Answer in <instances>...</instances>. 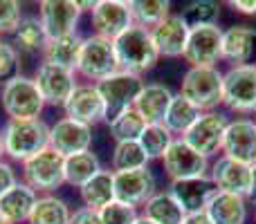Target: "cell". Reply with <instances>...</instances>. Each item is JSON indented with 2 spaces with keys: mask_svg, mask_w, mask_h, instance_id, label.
Instances as JSON below:
<instances>
[{
  "mask_svg": "<svg viewBox=\"0 0 256 224\" xmlns=\"http://www.w3.org/2000/svg\"><path fill=\"white\" fill-rule=\"evenodd\" d=\"M207 218L212 224H245L248 220V198L218 191L207 204Z\"/></svg>",
  "mask_w": 256,
  "mask_h": 224,
  "instance_id": "25",
  "label": "cell"
},
{
  "mask_svg": "<svg viewBox=\"0 0 256 224\" xmlns=\"http://www.w3.org/2000/svg\"><path fill=\"white\" fill-rule=\"evenodd\" d=\"M81 7L74 0H43L38 4V20L48 38L76 34Z\"/></svg>",
  "mask_w": 256,
  "mask_h": 224,
  "instance_id": "13",
  "label": "cell"
},
{
  "mask_svg": "<svg viewBox=\"0 0 256 224\" xmlns=\"http://www.w3.org/2000/svg\"><path fill=\"white\" fill-rule=\"evenodd\" d=\"M168 195L178 202L184 216H196V213H204L207 204L218 193L214 182L207 177H196V180H178L168 184Z\"/></svg>",
  "mask_w": 256,
  "mask_h": 224,
  "instance_id": "16",
  "label": "cell"
},
{
  "mask_svg": "<svg viewBox=\"0 0 256 224\" xmlns=\"http://www.w3.org/2000/svg\"><path fill=\"white\" fill-rule=\"evenodd\" d=\"M90 146H92V128L86 123L63 117L54 126H50V148L63 157L88 153Z\"/></svg>",
  "mask_w": 256,
  "mask_h": 224,
  "instance_id": "15",
  "label": "cell"
},
{
  "mask_svg": "<svg viewBox=\"0 0 256 224\" xmlns=\"http://www.w3.org/2000/svg\"><path fill=\"white\" fill-rule=\"evenodd\" d=\"M70 224H104V222H102L99 211H92V209L81 207V209H76V211L72 213Z\"/></svg>",
  "mask_w": 256,
  "mask_h": 224,
  "instance_id": "41",
  "label": "cell"
},
{
  "mask_svg": "<svg viewBox=\"0 0 256 224\" xmlns=\"http://www.w3.org/2000/svg\"><path fill=\"white\" fill-rule=\"evenodd\" d=\"M164 173L168 175L171 182L178 180H196V177H207L209 175V159L198 155L191 146H186L180 137L173 139L168 150L162 157Z\"/></svg>",
  "mask_w": 256,
  "mask_h": 224,
  "instance_id": "11",
  "label": "cell"
},
{
  "mask_svg": "<svg viewBox=\"0 0 256 224\" xmlns=\"http://www.w3.org/2000/svg\"><path fill=\"white\" fill-rule=\"evenodd\" d=\"M173 101V92L164 83H144L142 92L135 99V110L146 123H162Z\"/></svg>",
  "mask_w": 256,
  "mask_h": 224,
  "instance_id": "23",
  "label": "cell"
},
{
  "mask_svg": "<svg viewBox=\"0 0 256 224\" xmlns=\"http://www.w3.org/2000/svg\"><path fill=\"white\" fill-rule=\"evenodd\" d=\"M182 224H212V220L207 218V213H196V216H184Z\"/></svg>",
  "mask_w": 256,
  "mask_h": 224,
  "instance_id": "44",
  "label": "cell"
},
{
  "mask_svg": "<svg viewBox=\"0 0 256 224\" xmlns=\"http://www.w3.org/2000/svg\"><path fill=\"white\" fill-rule=\"evenodd\" d=\"M120 72L117 65V56H115V47L112 40L102 38V36L92 34L86 36L81 43V52H79V63H76V74H81L88 81H104L106 76Z\"/></svg>",
  "mask_w": 256,
  "mask_h": 224,
  "instance_id": "7",
  "label": "cell"
},
{
  "mask_svg": "<svg viewBox=\"0 0 256 224\" xmlns=\"http://www.w3.org/2000/svg\"><path fill=\"white\" fill-rule=\"evenodd\" d=\"M135 224H153V222H150V220H146L144 216H140V218H137V220H135Z\"/></svg>",
  "mask_w": 256,
  "mask_h": 224,
  "instance_id": "46",
  "label": "cell"
},
{
  "mask_svg": "<svg viewBox=\"0 0 256 224\" xmlns=\"http://www.w3.org/2000/svg\"><path fill=\"white\" fill-rule=\"evenodd\" d=\"M0 106L9 117V121H30V119L40 117L45 101L34 79L16 74L9 81H4L0 88Z\"/></svg>",
  "mask_w": 256,
  "mask_h": 224,
  "instance_id": "3",
  "label": "cell"
},
{
  "mask_svg": "<svg viewBox=\"0 0 256 224\" xmlns=\"http://www.w3.org/2000/svg\"><path fill=\"white\" fill-rule=\"evenodd\" d=\"M209 180L214 182L216 191H220V193H234L248 198L250 182H252V166L220 155L209 166Z\"/></svg>",
  "mask_w": 256,
  "mask_h": 224,
  "instance_id": "18",
  "label": "cell"
},
{
  "mask_svg": "<svg viewBox=\"0 0 256 224\" xmlns=\"http://www.w3.org/2000/svg\"><path fill=\"white\" fill-rule=\"evenodd\" d=\"M142 216L153 224H182L184 213L178 207V202L168 195V191H155V195L144 204Z\"/></svg>",
  "mask_w": 256,
  "mask_h": 224,
  "instance_id": "30",
  "label": "cell"
},
{
  "mask_svg": "<svg viewBox=\"0 0 256 224\" xmlns=\"http://www.w3.org/2000/svg\"><path fill=\"white\" fill-rule=\"evenodd\" d=\"M222 106L236 114H256V65L222 72Z\"/></svg>",
  "mask_w": 256,
  "mask_h": 224,
  "instance_id": "6",
  "label": "cell"
},
{
  "mask_svg": "<svg viewBox=\"0 0 256 224\" xmlns=\"http://www.w3.org/2000/svg\"><path fill=\"white\" fill-rule=\"evenodd\" d=\"M99 216H102L104 224H135V220L140 218L137 209L128 207L124 202H117V200L112 204H108L106 209H102Z\"/></svg>",
  "mask_w": 256,
  "mask_h": 224,
  "instance_id": "38",
  "label": "cell"
},
{
  "mask_svg": "<svg viewBox=\"0 0 256 224\" xmlns=\"http://www.w3.org/2000/svg\"><path fill=\"white\" fill-rule=\"evenodd\" d=\"M18 70V49L12 43L0 40V83L16 76Z\"/></svg>",
  "mask_w": 256,
  "mask_h": 224,
  "instance_id": "40",
  "label": "cell"
},
{
  "mask_svg": "<svg viewBox=\"0 0 256 224\" xmlns=\"http://www.w3.org/2000/svg\"><path fill=\"white\" fill-rule=\"evenodd\" d=\"M112 47H115L120 70L128 72V74L142 76L144 72L153 70L155 63L160 61V54L153 43L150 29L140 25H130L124 34L117 36L112 40Z\"/></svg>",
  "mask_w": 256,
  "mask_h": 224,
  "instance_id": "1",
  "label": "cell"
},
{
  "mask_svg": "<svg viewBox=\"0 0 256 224\" xmlns=\"http://www.w3.org/2000/svg\"><path fill=\"white\" fill-rule=\"evenodd\" d=\"M22 20V7L16 0H0V34H14Z\"/></svg>",
  "mask_w": 256,
  "mask_h": 224,
  "instance_id": "39",
  "label": "cell"
},
{
  "mask_svg": "<svg viewBox=\"0 0 256 224\" xmlns=\"http://www.w3.org/2000/svg\"><path fill=\"white\" fill-rule=\"evenodd\" d=\"M254 123H256V114H254Z\"/></svg>",
  "mask_w": 256,
  "mask_h": 224,
  "instance_id": "49",
  "label": "cell"
},
{
  "mask_svg": "<svg viewBox=\"0 0 256 224\" xmlns=\"http://www.w3.org/2000/svg\"><path fill=\"white\" fill-rule=\"evenodd\" d=\"M108 128H110V137L117 144H122V141H137L142 130L146 128V121L140 117V112L135 108H130L124 114H120Z\"/></svg>",
  "mask_w": 256,
  "mask_h": 224,
  "instance_id": "37",
  "label": "cell"
},
{
  "mask_svg": "<svg viewBox=\"0 0 256 224\" xmlns=\"http://www.w3.org/2000/svg\"><path fill=\"white\" fill-rule=\"evenodd\" d=\"M63 164H66L63 155H58L56 150H52V148H45L43 153H38L32 159L22 162V182H25L30 189H34L36 193L50 195L52 191L61 189V186L66 184Z\"/></svg>",
  "mask_w": 256,
  "mask_h": 224,
  "instance_id": "8",
  "label": "cell"
},
{
  "mask_svg": "<svg viewBox=\"0 0 256 224\" xmlns=\"http://www.w3.org/2000/svg\"><path fill=\"white\" fill-rule=\"evenodd\" d=\"M76 72L63 70V67L50 65V63H40L34 72V83L38 88L40 97H43L45 106H58L63 108L70 94L74 92L76 83Z\"/></svg>",
  "mask_w": 256,
  "mask_h": 224,
  "instance_id": "12",
  "label": "cell"
},
{
  "mask_svg": "<svg viewBox=\"0 0 256 224\" xmlns=\"http://www.w3.org/2000/svg\"><path fill=\"white\" fill-rule=\"evenodd\" d=\"M128 7H130L132 25L146 27V29L158 27L171 13V2L168 0H130Z\"/></svg>",
  "mask_w": 256,
  "mask_h": 224,
  "instance_id": "33",
  "label": "cell"
},
{
  "mask_svg": "<svg viewBox=\"0 0 256 224\" xmlns=\"http://www.w3.org/2000/svg\"><path fill=\"white\" fill-rule=\"evenodd\" d=\"M38 200V193L25 184V182H16L7 193L0 198V213L7 218L12 224L30 222V216L34 211V204Z\"/></svg>",
  "mask_w": 256,
  "mask_h": 224,
  "instance_id": "24",
  "label": "cell"
},
{
  "mask_svg": "<svg viewBox=\"0 0 256 224\" xmlns=\"http://www.w3.org/2000/svg\"><path fill=\"white\" fill-rule=\"evenodd\" d=\"M248 200H252L256 204V164L252 166V182H250V193H248Z\"/></svg>",
  "mask_w": 256,
  "mask_h": 224,
  "instance_id": "45",
  "label": "cell"
},
{
  "mask_svg": "<svg viewBox=\"0 0 256 224\" xmlns=\"http://www.w3.org/2000/svg\"><path fill=\"white\" fill-rule=\"evenodd\" d=\"M2 155H4V146H2V137H0V162H2Z\"/></svg>",
  "mask_w": 256,
  "mask_h": 224,
  "instance_id": "47",
  "label": "cell"
},
{
  "mask_svg": "<svg viewBox=\"0 0 256 224\" xmlns=\"http://www.w3.org/2000/svg\"><path fill=\"white\" fill-rule=\"evenodd\" d=\"M254 218H256V209H254Z\"/></svg>",
  "mask_w": 256,
  "mask_h": 224,
  "instance_id": "50",
  "label": "cell"
},
{
  "mask_svg": "<svg viewBox=\"0 0 256 224\" xmlns=\"http://www.w3.org/2000/svg\"><path fill=\"white\" fill-rule=\"evenodd\" d=\"M48 43V36H45V29L40 25L38 16H25L18 25V29L14 31V47L18 52L25 54H43V47Z\"/></svg>",
  "mask_w": 256,
  "mask_h": 224,
  "instance_id": "32",
  "label": "cell"
},
{
  "mask_svg": "<svg viewBox=\"0 0 256 224\" xmlns=\"http://www.w3.org/2000/svg\"><path fill=\"white\" fill-rule=\"evenodd\" d=\"M153 43L158 47V54L164 58H180L184 54L186 38H189V27L184 25L180 13L171 11L158 27L150 29Z\"/></svg>",
  "mask_w": 256,
  "mask_h": 224,
  "instance_id": "22",
  "label": "cell"
},
{
  "mask_svg": "<svg viewBox=\"0 0 256 224\" xmlns=\"http://www.w3.org/2000/svg\"><path fill=\"white\" fill-rule=\"evenodd\" d=\"M227 114L222 112H202L196 123L180 137L186 146L196 150L198 155H202L204 159L214 157V155L220 153L222 148V137H225V130H227Z\"/></svg>",
  "mask_w": 256,
  "mask_h": 224,
  "instance_id": "9",
  "label": "cell"
},
{
  "mask_svg": "<svg viewBox=\"0 0 256 224\" xmlns=\"http://www.w3.org/2000/svg\"><path fill=\"white\" fill-rule=\"evenodd\" d=\"M180 16L189 29L218 25V18H220V2H216V0H196V2H189L184 9H182Z\"/></svg>",
  "mask_w": 256,
  "mask_h": 224,
  "instance_id": "34",
  "label": "cell"
},
{
  "mask_svg": "<svg viewBox=\"0 0 256 224\" xmlns=\"http://www.w3.org/2000/svg\"><path fill=\"white\" fill-rule=\"evenodd\" d=\"M79 193L86 209H92V211L106 209L108 204L115 202V173L102 168L92 180L81 186Z\"/></svg>",
  "mask_w": 256,
  "mask_h": 224,
  "instance_id": "27",
  "label": "cell"
},
{
  "mask_svg": "<svg viewBox=\"0 0 256 224\" xmlns=\"http://www.w3.org/2000/svg\"><path fill=\"white\" fill-rule=\"evenodd\" d=\"M0 137H2L4 155H9L14 162H27L34 155L50 148V126L43 119L7 121Z\"/></svg>",
  "mask_w": 256,
  "mask_h": 224,
  "instance_id": "2",
  "label": "cell"
},
{
  "mask_svg": "<svg viewBox=\"0 0 256 224\" xmlns=\"http://www.w3.org/2000/svg\"><path fill=\"white\" fill-rule=\"evenodd\" d=\"M220 155L236 159L240 164L254 166L256 164V123L254 119L240 117L227 123L225 137H222Z\"/></svg>",
  "mask_w": 256,
  "mask_h": 224,
  "instance_id": "14",
  "label": "cell"
},
{
  "mask_svg": "<svg viewBox=\"0 0 256 224\" xmlns=\"http://www.w3.org/2000/svg\"><path fill=\"white\" fill-rule=\"evenodd\" d=\"M70 218L72 211L66 200L56 195H38L30 216V224H70Z\"/></svg>",
  "mask_w": 256,
  "mask_h": 224,
  "instance_id": "31",
  "label": "cell"
},
{
  "mask_svg": "<svg viewBox=\"0 0 256 224\" xmlns=\"http://www.w3.org/2000/svg\"><path fill=\"white\" fill-rule=\"evenodd\" d=\"M155 195V177L150 168H137V171L115 173V200L128 207H144Z\"/></svg>",
  "mask_w": 256,
  "mask_h": 224,
  "instance_id": "17",
  "label": "cell"
},
{
  "mask_svg": "<svg viewBox=\"0 0 256 224\" xmlns=\"http://www.w3.org/2000/svg\"><path fill=\"white\" fill-rule=\"evenodd\" d=\"M222 61L232 67L256 65V29L250 25H234L222 31Z\"/></svg>",
  "mask_w": 256,
  "mask_h": 224,
  "instance_id": "20",
  "label": "cell"
},
{
  "mask_svg": "<svg viewBox=\"0 0 256 224\" xmlns=\"http://www.w3.org/2000/svg\"><path fill=\"white\" fill-rule=\"evenodd\" d=\"M230 7H234V11H238V13L254 16L256 13V0H232Z\"/></svg>",
  "mask_w": 256,
  "mask_h": 224,
  "instance_id": "43",
  "label": "cell"
},
{
  "mask_svg": "<svg viewBox=\"0 0 256 224\" xmlns=\"http://www.w3.org/2000/svg\"><path fill=\"white\" fill-rule=\"evenodd\" d=\"M94 85H97L99 97L104 101V121L110 126L120 114H124L135 106V99L144 88V81H142V76L120 70Z\"/></svg>",
  "mask_w": 256,
  "mask_h": 224,
  "instance_id": "4",
  "label": "cell"
},
{
  "mask_svg": "<svg viewBox=\"0 0 256 224\" xmlns=\"http://www.w3.org/2000/svg\"><path fill=\"white\" fill-rule=\"evenodd\" d=\"M173 139H176V137H173L162 123H146V128L142 130L137 141H140L142 150L146 153V157H148V162H150V159H162L164 153L168 150V146L173 144Z\"/></svg>",
  "mask_w": 256,
  "mask_h": 224,
  "instance_id": "35",
  "label": "cell"
},
{
  "mask_svg": "<svg viewBox=\"0 0 256 224\" xmlns=\"http://www.w3.org/2000/svg\"><path fill=\"white\" fill-rule=\"evenodd\" d=\"M16 182H18L16 171H14L7 162H0V198H2V195L7 193L14 184H16Z\"/></svg>",
  "mask_w": 256,
  "mask_h": 224,
  "instance_id": "42",
  "label": "cell"
},
{
  "mask_svg": "<svg viewBox=\"0 0 256 224\" xmlns=\"http://www.w3.org/2000/svg\"><path fill=\"white\" fill-rule=\"evenodd\" d=\"M68 119H74L79 123L92 128L94 123L104 121V101L99 97V90L94 83H81L74 88L70 99L63 106Z\"/></svg>",
  "mask_w": 256,
  "mask_h": 224,
  "instance_id": "21",
  "label": "cell"
},
{
  "mask_svg": "<svg viewBox=\"0 0 256 224\" xmlns=\"http://www.w3.org/2000/svg\"><path fill=\"white\" fill-rule=\"evenodd\" d=\"M0 224H12V222H9V220H7V218H4V216H2V213H0Z\"/></svg>",
  "mask_w": 256,
  "mask_h": 224,
  "instance_id": "48",
  "label": "cell"
},
{
  "mask_svg": "<svg viewBox=\"0 0 256 224\" xmlns=\"http://www.w3.org/2000/svg\"><path fill=\"white\" fill-rule=\"evenodd\" d=\"M182 58L189 67H216L222 61V29L218 25L189 29Z\"/></svg>",
  "mask_w": 256,
  "mask_h": 224,
  "instance_id": "10",
  "label": "cell"
},
{
  "mask_svg": "<svg viewBox=\"0 0 256 224\" xmlns=\"http://www.w3.org/2000/svg\"><path fill=\"white\" fill-rule=\"evenodd\" d=\"M81 38L79 34H68L58 36V38H48L43 47V63L63 67V70L76 72V63H79V52H81Z\"/></svg>",
  "mask_w": 256,
  "mask_h": 224,
  "instance_id": "26",
  "label": "cell"
},
{
  "mask_svg": "<svg viewBox=\"0 0 256 224\" xmlns=\"http://www.w3.org/2000/svg\"><path fill=\"white\" fill-rule=\"evenodd\" d=\"M180 94L200 112H214L222 103V72L218 67H189L182 76Z\"/></svg>",
  "mask_w": 256,
  "mask_h": 224,
  "instance_id": "5",
  "label": "cell"
},
{
  "mask_svg": "<svg viewBox=\"0 0 256 224\" xmlns=\"http://www.w3.org/2000/svg\"><path fill=\"white\" fill-rule=\"evenodd\" d=\"M200 114L202 112H200L194 103L186 101V99L178 92V94H173V101H171V106H168V112H166V117H164L162 126L166 128L173 137H182L194 126Z\"/></svg>",
  "mask_w": 256,
  "mask_h": 224,
  "instance_id": "29",
  "label": "cell"
},
{
  "mask_svg": "<svg viewBox=\"0 0 256 224\" xmlns=\"http://www.w3.org/2000/svg\"><path fill=\"white\" fill-rule=\"evenodd\" d=\"M102 171V164H99V157L94 153H79V155H70L66 157V164H63V177H66V184L74 186V189H81L86 182H90L97 173Z\"/></svg>",
  "mask_w": 256,
  "mask_h": 224,
  "instance_id": "28",
  "label": "cell"
},
{
  "mask_svg": "<svg viewBox=\"0 0 256 224\" xmlns=\"http://www.w3.org/2000/svg\"><path fill=\"white\" fill-rule=\"evenodd\" d=\"M148 166V157L142 150L140 141H122L112 150V173L137 171Z\"/></svg>",
  "mask_w": 256,
  "mask_h": 224,
  "instance_id": "36",
  "label": "cell"
},
{
  "mask_svg": "<svg viewBox=\"0 0 256 224\" xmlns=\"http://www.w3.org/2000/svg\"><path fill=\"white\" fill-rule=\"evenodd\" d=\"M132 25L130 7L124 0H99L92 9V27L94 34L102 38L115 40Z\"/></svg>",
  "mask_w": 256,
  "mask_h": 224,
  "instance_id": "19",
  "label": "cell"
}]
</instances>
